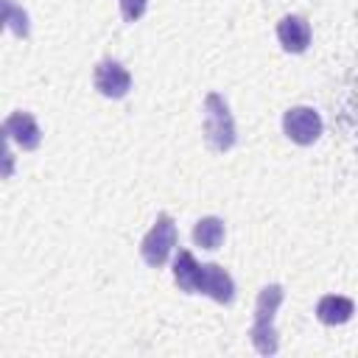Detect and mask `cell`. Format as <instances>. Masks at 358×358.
Wrapping results in <instances>:
<instances>
[{
  "label": "cell",
  "mask_w": 358,
  "mask_h": 358,
  "mask_svg": "<svg viewBox=\"0 0 358 358\" xmlns=\"http://www.w3.org/2000/svg\"><path fill=\"white\" fill-rule=\"evenodd\" d=\"M282 288L280 285H266L260 294H257V302H255V322H252V344L260 355H274L277 352V330H274V313L282 302Z\"/></svg>",
  "instance_id": "6da1fadb"
},
{
  "label": "cell",
  "mask_w": 358,
  "mask_h": 358,
  "mask_svg": "<svg viewBox=\"0 0 358 358\" xmlns=\"http://www.w3.org/2000/svg\"><path fill=\"white\" fill-rule=\"evenodd\" d=\"M204 134L215 151H229L235 145V120L218 92H210L204 98Z\"/></svg>",
  "instance_id": "7a4b0ae2"
},
{
  "label": "cell",
  "mask_w": 358,
  "mask_h": 358,
  "mask_svg": "<svg viewBox=\"0 0 358 358\" xmlns=\"http://www.w3.org/2000/svg\"><path fill=\"white\" fill-rule=\"evenodd\" d=\"M173 246H176V224H173L171 215L162 213V215L154 221V227L148 229V235L143 238L140 255H143V260H145L148 266L159 268V266H165V260L171 257Z\"/></svg>",
  "instance_id": "3957f363"
},
{
  "label": "cell",
  "mask_w": 358,
  "mask_h": 358,
  "mask_svg": "<svg viewBox=\"0 0 358 358\" xmlns=\"http://www.w3.org/2000/svg\"><path fill=\"white\" fill-rule=\"evenodd\" d=\"M282 131L299 143V145H310L319 140L322 134V117L316 109L310 106H291L285 115H282Z\"/></svg>",
  "instance_id": "277c9868"
},
{
  "label": "cell",
  "mask_w": 358,
  "mask_h": 358,
  "mask_svg": "<svg viewBox=\"0 0 358 358\" xmlns=\"http://www.w3.org/2000/svg\"><path fill=\"white\" fill-rule=\"evenodd\" d=\"M92 81H95V90L106 98H123L131 87V76L129 70L115 62V59H103L95 64V73H92Z\"/></svg>",
  "instance_id": "5b68a950"
},
{
  "label": "cell",
  "mask_w": 358,
  "mask_h": 358,
  "mask_svg": "<svg viewBox=\"0 0 358 358\" xmlns=\"http://www.w3.org/2000/svg\"><path fill=\"white\" fill-rule=\"evenodd\" d=\"M3 134H6V140L17 143L22 151H34V148L42 143V131H39L34 115H28V112H22V109H20V112H11V115L3 120Z\"/></svg>",
  "instance_id": "8992f818"
},
{
  "label": "cell",
  "mask_w": 358,
  "mask_h": 358,
  "mask_svg": "<svg viewBox=\"0 0 358 358\" xmlns=\"http://www.w3.org/2000/svg\"><path fill=\"white\" fill-rule=\"evenodd\" d=\"M277 39L288 53H302L310 45V25L299 14H288L277 25Z\"/></svg>",
  "instance_id": "52a82bcc"
},
{
  "label": "cell",
  "mask_w": 358,
  "mask_h": 358,
  "mask_svg": "<svg viewBox=\"0 0 358 358\" xmlns=\"http://www.w3.org/2000/svg\"><path fill=\"white\" fill-rule=\"evenodd\" d=\"M201 277H204V266L196 263V257L187 249H179L176 260H173V280L185 294H201Z\"/></svg>",
  "instance_id": "ba28073f"
},
{
  "label": "cell",
  "mask_w": 358,
  "mask_h": 358,
  "mask_svg": "<svg viewBox=\"0 0 358 358\" xmlns=\"http://www.w3.org/2000/svg\"><path fill=\"white\" fill-rule=\"evenodd\" d=\"M201 294H207V296H213L215 302L227 305V302L235 299V282H232V277H229L221 266H215V263H204Z\"/></svg>",
  "instance_id": "9c48e42d"
},
{
  "label": "cell",
  "mask_w": 358,
  "mask_h": 358,
  "mask_svg": "<svg viewBox=\"0 0 358 358\" xmlns=\"http://www.w3.org/2000/svg\"><path fill=\"white\" fill-rule=\"evenodd\" d=\"M352 313H355L352 299L338 296V294H327V296H322L319 305H316V316H319V322H324V324H344V322L352 319Z\"/></svg>",
  "instance_id": "30bf717a"
},
{
  "label": "cell",
  "mask_w": 358,
  "mask_h": 358,
  "mask_svg": "<svg viewBox=\"0 0 358 358\" xmlns=\"http://www.w3.org/2000/svg\"><path fill=\"white\" fill-rule=\"evenodd\" d=\"M193 241H196L201 249H218L221 241H224V221L215 218V215L199 218L196 227H193Z\"/></svg>",
  "instance_id": "8fae6325"
},
{
  "label": "cell",
  "mask_w": 358,
  "mask_h": 358,
  "mask_svg": "<svg viewBox=\"0 0 358 358\" xmlns=\"http://www.w3.org/2000/svg\"><path fill=\"white\" fill-rule=\"evenodd\" d=\"M3 14H6L8 28H11L17 36H25V34H28V17H25V11H20V8L14 6V0H3Z\"/></svg>",
  "instance_id": "7c38bea8"
},
{
  "label": "cell",
  "mask_w": 358,
  "mask_h": 358,
  "mask_svg": "<svg viewBox=\"0 0 358 358\" xmlns=\"http://www.w3.org/2000/svg\"><path fill=\"white\" fill-rule=\"evenodd\" d=\"M145 6H148V0H120V14L126 22H134L145 14Z\"/></svg>",
  "instance_id": "4fadbf2b"
}]
</instances>
